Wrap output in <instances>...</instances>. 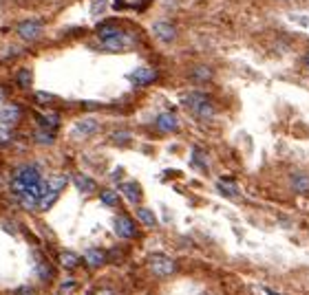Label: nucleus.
<instances>
[{"label": "nucleus", "mask_w": 309, "mask_h": 295, "mask_svg": "<svg viewBox=\"0 0 309 295\" xmlns=\"http://www.w3.org/2000/svg\"><path fill=\"white\" fill-rule=\"evenodd\" d=\"M9 187H11V194H14V196H18L22 192H31L40 198L44 192L42 168L38 163H25V165H20V168H16Z\"/></svg>", "instance_id": "nucleus-1"}, {"label": "nucleus", "mask_w": 309, "mask_h": 295, "mask_svg": "<svg viewBox=\"0 0 309 295\" xmlns=\"http://www.w3.org/2000/svg\"><path fill=\"white\" fill-rule=\"evenodd\" d=\"M148 269L157 277H170L179 271V264H177L175 258H170L166 253H150L148 255Z\"/></svg>", "instance_id": "nucleus-2"}, {"label": "nucleus", "mask_w": 309, "mask_h": 295, "mask_svg": "<svg viewBox=\"0 0 309 295\" xmlns=\"http://www.w3.org/2000/svg\"><path fill=\"white\" fill-rule=\"evenodd\" d=\"M16 33H18L20 40L36 42V40H40L42 38L44 25L40 20H22V22H18V27H16Z\"/></svg>", "instance_id": "nucleus-3"}, {"label": "nucleus", "mask_w": 309, "mask_h": 295, "mask_svg": "<svg viewBox=\"0 0 309 295\" xmlns=\"http://www.w3.org/2000/svg\"><path fill=\"white\" fill-rule=\"evenodd\" d=\"M135 33L132 31H119L117 36L108 38V40H102V47L106 49L110 53H119V51H126V49H130L132 44H135Z\"/></svg>", "instance_id": "nucleus-4"}, {"label": "nucleus", "mask_w": 309, "mask_h": 295, "mask_svg": "<svg viewBox=\"0 0 309 295\" xmlns=\"http://www.w3.org/2000/svg\"><path fill=\"white\" fill-rule=\"evenodd\" d=\"M128 80H130V84L137 86V88L150 86L152 82L159 80V71L152 69V66H139V69L130 71V73H128Z\"/></svg>", "instance_id": "nucleus-5"}, {"label": "nucleus", "mask_w": 309, "mask_h": 295, "mask_svg": "<svg viewBox=\"0 0 309 295\" xmlns=\"http://www.w3.org/2000/svg\"><path fill=\"white\" fill-rule=\"evenodd\" d=\"M113 229H115V233H117V238H121V240H130V238L137 236V225H135V220H132L128 214H117L115 216Z\"/></svg>", "instance_id": "nucleus-6"}, {"label": "nucleus", "mask_w": 309, "mask_h": 295, "mask_svg": "<svg viewBox=\"0 0 309 295\" xmlns=\"http://www.w3.org/2000/svg\"><path fill=\"white\" fill-rule=\"evenodd\" d=\"M152 36L162 44H173L177 40V36H179V31H177V27L170 20H157L152 25Z\"/></svg>", "instance_id": "nucleus-7"}, {"label": "nucleus", "mask_w": 309, "mask_h": 295, "mask_svg": "<svg viewBox=\"0 0 309 295\" xmlns=\"http://www.w3.org/2000/svg\"><path fill=\"white\" fill-rule=\"evenodd\" d=\"M154 128L162 135H173V132L179 130V117L175 113H159L154 117Z\"/></svg>", "instance_id": "nucleus-8"}, {"label": "nucleus", "mask_w": 309, "mask_h": 295, "mask_svg": "<svg viewBox=\"0 0 309 295\" xmlns=\"http://www.w3.org/2000/svg\"><path fill=\"white\" fill-rule=\"evenodd\" d=\"M82 260H84V264L88 269H99V266H104L108 262V253L99 247H88L86 251L82 253Z\"/></svg>", "instance_id": "nucleus-9"}, {"label": "nucleus", "mask_w": 309, "mask_h": 295, "mask_svg": "<svg viewBox=\"0 0 309 295\" xmlns=\"http://www.w3.org/2000/svg\"><path fill=\"white\" fill-rule=\"evenodd\" d=\"M20 119H22V108L18 104H5L0 108V126L14 128L16 124H20Z\"/></svg>", "instance_id": "nucleus-10"}, {"label": "nucleus", "mask_w": 309, "mask_h": 295, "mask_svg": "<svg viewBox=\"0 0 309 295\" xmlns=\"http://www.w3.org/2000/svg\"><path fill=\"white\" fill-rule=\"evenodd\" d=\"M99 130V121L95 117H82L73 126V137H93Z\"/></svg>", "instance_id": "nucleus-11"}, {"label": "nucleus", "mask_w": 309, "mask_h": 295, "mask_svg": "<svg viewBox=\"0 0 309 295\" xmlns=\"http://www.w3.org/2000/svg\"><path fill=\"white\" fill-rule=\"evenodd\" d=\"M190 80L199 86H206L214 80V69H210L208 64H195L190 69Z\"/></svg>", "instance_id": "nucleus-12"}, {"label": "nucleus", "mask_w": 309, "mask_h": 295, "mask_svg": "<svg viewBox=\"0 0 309 295\" xmlns=\"http://www.w3.org/2000/svg\"><path fill=\"white\" fill-rule=\"evenodd\" d=\"M119 194H121V196H124L126 200H128V203H132V205H139V203H141V196H143L139 183H135V181L121 183V185H119Z\"/></svg>", "instance_id": "nucleus-13"}, {"label": "nucleus", "mask_w": 309, "mask_h": 295, "mask_svg": "<svg viewBox=\"0 0 309 295\" xmlns=\"http://www.w3.org/2000/svg\"><path fill=\"white\" fill-rule=\"evenodd\" d=\"M73 185H75V190L80 192V194H93V192H97V181L95 179H91L88 174H73Z\"/></svg>", "instance_id": "nucleus-14"}, {"label": "nucleus", "mask_w": 309, "mask_h": 295, "mask_svg": "<svg viewBox=\"0 0 309 295\" xmlns=\"http://www.w3.org/2000/svg\"><path fill=\"white\" fill-rule=\"evenodd\" d=\"M150 0H113L115 11H146Z\"/></svg>", "instance_id": "nucleus-15"}, {"label": "nucleus", "mask_w": 309, "mask_h": 295, "mask_svg": "<svg viewBox=\"0 0 309 295\" xmlns=\"http://www.w3.org/2000/svg\"><path fill=\"white\" fill-rule=\"evenodd\" d=\"M289 187L296 194H309V174L307 172H294L289 179Z\"/></svg>", "instance_id": "nucleus-16"}, {"label": "nucleus", "mask_w": 309, "mask_h": 295, "mask_svg": "<svg viewBox=\"0 0 309 295\" xmlns=\"http://www.w3.org/2000/svg\"><path fill=\"white\" fill-rule=\"evenodd\" d=\"M97 38H99V42L102 40H108V38H113V36H117V33L121 31L119 29V25L115 20H104V22H99L97 25Z\"/></svg>", "instance_id": "nucleus-17"}, {"label": "nucleus", "mask_w": 309, "mask_h": 295, "mask_svg": "<svg viewBox=\"0 0 309 295\" xmlns=\"http://www.w3.org/2000/svg\"><path fill=\"white\" fill-rule=\"evenodd\" d=\"M36 119H38V126H40V128H47V130H53V132H55V130L60 128V115H58V113H51V110L36 115Z\"/></svg>", "instance_id": "nucleus-18"}, {"label": "nucleus", "mask_w": 309, "mask_h": 295, "mask_svg": "<svg viewBox=\"0 0 309 295\" xmlns=\"http://www.w3.org/2000/svg\"><path fill=\"white\" fill-rule=\"evenodd\" d=\"M217 190L223 194L225 198H239V185H236V181L234 179H219L217 181Z\"/></svg>", "instance_id": "nucleus-19"}, {"label": "nucleus", "mask_w": 309, "mask_h": 295, "mask_svg": "<svg viewBox=\"0 0 309 295\" xmlns=\"http://www.w3.org/2000/svg\"><path fill=\"white\" fill-rule=\"evenodd\" d=\"M82 262H84V260H82V255H77L75 251H69V249H64V251L60 253V264H62L66 271H75Z\"/></svg>", "instance_id": "nucleus-20"}, {"label": "nucleus", "mask_w": 309, "mask_h": 295, "mask_svg": "<svg viewBox=\"0 0 309 295\" xmlns=\"http://www.w3.org/2000/svg\"><path fill=\"white\" fill-rule=\"evenodd\" d=\"M135 214H137V220H139L143 227H150V229H154V227L159 225V222H157V216H154L152 209H148V207H137Z\"/></svg>", "instance_id": "nucleus-21"}, {"label": "nucleus", "mask_w": 309, "mask_h": 295, "mask_svg": "<svg viewBox=\"0 0 309 295\" xmlns=\"http://www.w3.org/2000/svg\"><path fill=\"white\" fill-rule=\"evenodd\" d=\"M33 141H36L38 146H53L55 143V132L47 130V128H38V130L33 132Z\"/></svg>", "instance_id": "nucleus-22"}, {"label": "nucleus", "mask_w": 309, "mask_h": 295, "mask_svg": "<svg viewBox=\"0 0 309 295\" xmlns=\"http://www.w3.org/2000/svg\"><path fill=\"white\" fill-rule=\"evenodd\" d=\"M16 84H18L22 91H29L31 84H33V73H31V69H27V66L18 69V73H16Z\"/></svg>", "instance_id": "nucleus-23"}, {"label": "nucleus", "mask_w": 309, "mask_h": 295, "mask_svg": "<svg viewBox=\"0 0 309 295\" xmlns=\"http://www.w3.org/2000/svg\"><path fill=\"white\" fill-rule=\"evenodd\" d=\"M36 273H38V277H40L42 282H51L53 277H55L53 266L49 264L47 260H40V262H38V266H36Z\"/></svg>", "instance_id": "nucleus-24"}, {"label": "nucleus", "mask_w": 309, "mask_h": 295, "mask_svg": "<svg viewBox=\"0 0 309 295\" xmlns=\"http://www.w3.org/2000/svg\"><path fill=\"white\" fill-rule=\"evenodd\" d=\"M99 200H102V205H106V207H117L119 205V192L117 190H102L99 192Z\"/></svg>", "instance_id": "nucleus-25"}, {"label": "nucleus", "mask_w": 309, "mask_h": 295, "mask_svg": "<svg viewBox=\"0 0 309 295\" xmlns=\"http://www.w3.org/2000/svg\"><path fill=\"white\" fill-rule=\"evenodd\" d=\"M190 161H192V165H195V168H199V170H208V154L203 152L201 148H192V157H190Z\"/></svg>", "instance_id": "nucleus-26"}, {"label": "nucleus", "mask_w": 309, "mask_h": 295, "mask_svg": "<svg viewBox=\"0 0 309 295\" xmlns=\"http://www.w3.org/2000/svg\"><path fill=\"white\" fill-rule=\"evenodd\" d=\"M130 139H132V135L128 130H113L110 132V141H113L115 146H128Z\"/></svg>", "instance_id": "nucleus-27"}, {"label": "nucleus", "mask_w": 309, "mask_h": 295, "mask_svg": "<svg viewBox=\"0 0 309 295\" xmlns=\"http://www.w3.org/2000/svg\"><path fill=\"white\" fill-rule=\"evenodd\" d=\"M14 141V130L9 126H0V148H7Z\"/></svg>", "instance_id": "nucleus-28"}, {"label": "nucleus", "mask_w": 309, "mask_h": 295, "mask_svg": "<svg viewBox=\"0 0 309 295\" xmlns=\"http://www.w3.org/2000/svg\"><path fill=\"white\" fill-rule=\"evenodd\" d=\"M33 99H36L40 106H49V104H53L55 102V97L51 95V93H44V91H38L36 95H33Z\"/></svg>", "instance_id": "nucleus-29"}, {"label": "nucleus", "mask_w": 309, "mask_h": 295, "mask_svg": "<svg viewBox=\"0 0 309 295\" xmlns=\"http://www.w3.org/2000/svg\"><path fill=\"white\" fill-rule=\"evenodd\" d=\"M289 20L298 22V25H302V27H309V16H305V14H291Z\"/></svg>", "instance_id": "nucleus-30"}, {"label": "nucleus", "mask_w": 309, "mask_h": 295, "mask_svg": "<svg viewBox=\"0 0 309 295\" xmlns=\"http://www.w3.org/2000/svg\"><path fill=\"white\" fill-rule=\"evenodd\" d=\"M14 295H36V288L33 286H18L14 291Z\"/></svg>", "instance_id": "nucleus-31"}, {"label": "nucleus", "mask_w": 309, "mask_h": 295, "mask_svg": "<svg viewBox=\"0 0 309 295\" xmlns=\"http://www.w3.org/2000/svg\"><path fill=\"white\" fill-rule=\"evenodd\" d=\"M93 295H117V293H115L110 286H102V288H97V291L93 293Z\"/></svg>", "instance_id": "nucleus-32"}, {"label": "nucleus", "mask_w": 309, "mask_h": 295, "mask_svg": "<svg viewBox=\"0 0 309 295\" xmlns=\"http://www.w3.org/2000/svg\"><path fill=\"white\" fill-rule=\"evenodd\" d=\"M73 286H75V282H66V284H62V291H71Z\"/></svg>", "instance_id": "nucleus-33"}, {"label": "nucleus", "mask_w": 309, "mask_h": 295, "mask_svg": "<svg viewBox=\"0 0 309 295\" xmlns=\"http://www.w3.org/2000/svg\"><path fill=\"white\" fill-rule=\"evenodd\" d=\"M110 179H121V170H115L113 174H110Z\"/></svg>", "instance_id": "nucleus-34"}, {"label": "nucleus", "mask_w": 309, "mask_h": 295, "mask_svg": "<svg viewBox=\"0 0 309 295\" xmlns=\"http://www.w3.org/2000/svg\"><path fill=\"white\" fill-rule=\"evenodd\" d=\"M302 66H305V69L309 71V53L305 55V58H302Z\"/></svg>", "instance_id": "nucleus-35"}, {"label": "nucleus", "mask_w": 309, "mask_h": 295, "mask_svg": "<svg viewBox=\"0 0 309 295\" xmlns=\"http://www.w3.org/2000/svg\"><path fill=\"white\" fill-rule=\"evenodd\" d=\"M5 97H7V95H5V91L0 88V102H5Z\"/></svg>", "instance_id": "nucleus-36"}, {"label": "nucleus", "mask_w": 309, "mask_h": 295, "mask_svg": "<svg viewBox=\"0 0 309 295\" xmlns=\"http://www.w3.org/2000/svg\"><path fill=\"white\" fill-rule=\"evenodd\" d=\"M280 3H287V0H280Z\"/></svg>", "instance_id": "nucleus-37"}]
</instances>
